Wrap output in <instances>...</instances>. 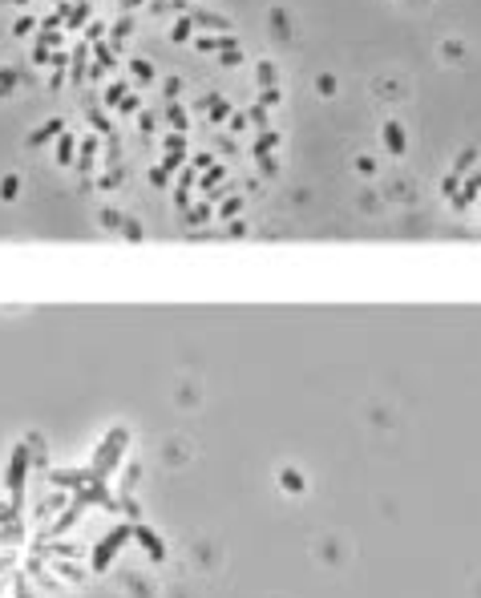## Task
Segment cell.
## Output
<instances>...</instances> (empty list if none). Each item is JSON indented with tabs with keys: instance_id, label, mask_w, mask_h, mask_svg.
I'll list each match as a JSON object with an SVG mask.
<instances>
[{
	"instance_id": "obj_2",
	"label": "cell",
	"mask_w": 481,
	"mask_h": 598,
	"mask_svg": "<svg viewBox=\"0 0 481 598\" xmlns=\"http://www.w3.org/2000/svg\"><path fill=\"white\" fill-rule=\"evenodd\" d=\"M125 534H130V530H113V534H110V537H105V542H101V546H98V554H93V566H98V570H101V566H105V562L113 558V550L122 546V537H125Z\"/></svg>"
},
{
	"instance_id": "obj_3",
	"label": "cell",
	"mask_w": 481,
	"mask_h": 598,
	"mask_svg": "<svg viewBox=\"0 0 481 598\" xmlns=\"http://www.w3.org/2000/svg\"><path fill=\"white\" fill-rule=\"evenodd\" d=\"M16 537H21L16 530H0V542H16Z\"/></svg>"
},
{
	"instance_id": "obj_1",
	"label": "cell",
	"mask_w": 481,
	"mask_h": 598,
	"mask_svg": "<svg viewBox=\"0 0 481 598\" xmlns=\"http://www.w3.org/2000/svg\"><path fill=\"white\" fill-rule=\"evenodd\" d=\"M25 461H29V453L25 448H16L13 453V469H9V489H13L16 501H21V489H25Z\"/></svg>"
},
{
	"instance_id": "obj_4",
	"label": "cell",
	"mask_w": 481,
	"mask_h": 598,
	"mask_svg": "<svg viewBox=\"0 0 481 598\" xmlns=\"http://www.w3.org/2000/svg\"><path fill=\"white\" fill-rule=\"evenodd\" d=\"M16 598H29V590H25V582H16Z\"/></svg>"
}]
</instances>
